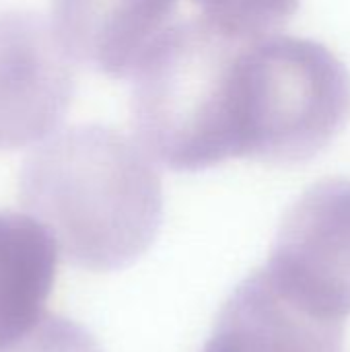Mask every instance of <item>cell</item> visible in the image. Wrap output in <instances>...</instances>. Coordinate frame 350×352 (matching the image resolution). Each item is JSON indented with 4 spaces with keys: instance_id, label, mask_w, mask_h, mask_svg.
Listing matches in <instances>:
<instances>
[{
    "instance_id": "5b68a950",
    "label": "cell",
    "mask_w": 350,
    "mask_h": 352,
    "mask_svg": "<svg viewBox=\"0 0 350 352\" xmlns=\"http://www.w3.org/2000/svg\"><path fill=\"white\" fill-rule=\"evenodd\" d=\"M74 95V58L52 21L33 10L0 12V153L56 134Z\"/></svg>"
},
{
    "instance_id": "9c48e42d",
    "label": "cell",
    "mask_w": 350,
    "mask_h": 352,
    "mask_svg": "<svg viewBox=\"0 0 350 352\" xmlns=\"http://www.w3.org/2000/svg\"><path fill=\"white\" fill-rule=\"evenodd\" d=\"M0 352H103L99 342L76 322L45 314L27 334Z\"/></svg>"
},
{
    "instance_id": "30bf717a",
    "label": "cell",
    "mask_w": 350,
    "mask_h": 352,
    "mask_svg": "<svg viewBox=\"0 0 350 352\" xmlns=\"http://www.w3.org/2000/svg\"><path fill=\"white\" fill-rule=\"evenodd\" d=\"M149 2H159V4H169V6H177L179 0H149Z\"/></svg>"
},
{
    "instance_id": "6da1fadb",
    "label": "cell",
    "mask_w": 350,
    "mask_h": 352,
    "mask_svg": "<svg viewBox=\"0 0 350 352\" xmlns=\"http://www.w3.org/2000/svg\"><path fill=\"white\" fill-rule=\"evenodd\" d=\"M19 200L76 268L113 272L136 262L163 219L155 161L138 140L105 126H74L23 163Z\"/></svg>"
},
{
    "instance_id": "7a4b0ae2",
    "label": "cell",
    "mask_w": 350,
    "mask_h": 352,
    "mask_svg": "<svg viewBox=\"0 0 350 352\" xmlns=\"http://www.w3.org/2000/svg\"><path fill=\"white\" fill-rule=\"evenodd\" d=\"M241 45L200 19L161 37L132 76V126L155 163L198 171L239 159L233 66Z\"/></svg>"
},
{
    "instance_id": "277c9868",
    "label": "cell",
    "mask_w": 350,
    "mask_h": 352,
    "mask_svg": "<svg viewBox=\"0 0 350 352\" xmlns=\"http://www.w3.org/2000/svg\"><path fill=\"white\" fill-rule=\"evenodd\" d=\"M264 268L311 311L349 318L350 179L320 182L289 208Z\"/></svg>"
},
{
    "instance_id": "ba28073f",
    "label": "cell",
    "mask_w": 350,
    "mask_h": 352,
    "mask_svg": "<svg viewBox=\"0 0 350 352\" xmlns=\"http://www.w3.org/2000/svg\"><path fill=\"white\" fill-rule=\"evenodd\" d=\"M196 19L217 33L252 43L276 35L299 8V0H190Z\"/></svg>"
},
{
    "instance_id": "52a82bcc",
    "label": "cell",
    "mask_w": 350,
    "mask_h": 352,
    "mask_svg": "<svg viewBox=\"0 0 350 352\" xmlns=\"http://www.w3.org/2000/svg\"><path fill=\"white\" fill-rule=\"evenodd\" d=\"M58 256L56 239L37 219L0 210V351L45 316Z\"/></svg>"
},
{
    "instance_id": "8992f818",
    "label": "cell",
    "mask_w": 350,
    "mask_h": 352,
    "mask_svg": "<svg viewBox=\"0 0 350 352\" xmlns=\"http://www.w3.org/2000/svg\"><path fill=\"white\" fill-rule=\"evenodd\" d=\"M344 322L291 297L266 268L243 278L200 352H342Z\"/></svg>"
},
{
    "instance_id": "3957f363",
    "label": "cell",
    "mask_w": 350,
    "mask_h": 352,
    "mask_svg": "<svg viewBox=\"0 0 350 352\" xmlns=\"http://www.w3.org/2000/svg\"><path fill=\"white\" fill-rule=\"evenodd\" d=\"M349 111V72L326 45L287 35L241 45L233 66L239 159L307 161L332 142Z\"/></svg>"
}]
</instances>
